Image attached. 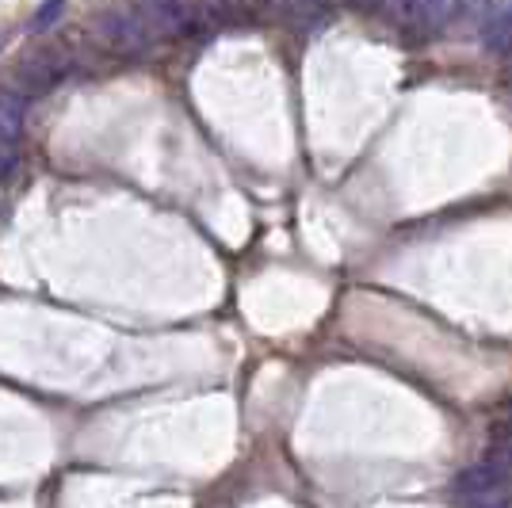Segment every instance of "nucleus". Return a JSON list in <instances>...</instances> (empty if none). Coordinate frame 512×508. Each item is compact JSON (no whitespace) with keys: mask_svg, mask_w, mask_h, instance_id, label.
<instances>
[{"mask_svg":"<svg viewBox=\"0 0 512 508\" xmlns=\"http://www.w3.org/2000/svg\"><path fill=\"white\" fill-rule=\"evenodd\" d=\"M463 0H390V16L409 35H436L444 31Z\"/></svg>","mask_w":512,"mask_h":508,"instance_id":"obj_1","label":"nucleus"},{"mask_svg":"<svg viewBox=\"0 0 512 508\" xmlns=\"http://www.w3.org/2000/svg\"><path fill=\"white\" fill-rule=\"evenodd\" d=\"M100 39H104L115 54H127V58H138V54H146L157 39L150 35V27L142 23L138 12H127V8H111L100 16Z\"/></svg>","mask_w":512,"mask_h":508,"instance_id":"obj_2","label":"nucleus"},{"mask_svg":"<svg viewBox=\"0 0 512 508\" xmlns=\"http://www.w3.org/2000/svg\"><path fill=\"white\" fill-rule=\"evenodd\" d=\"M65 77V58L58 50H35L27 54L20 65H16V77H12V88L20 92L23 100H39L50 88Z\"/></svg>","mask_w":512,"mask_h":508,"instance_id":"obj_3","label":"nucleus"},{"mask_svg":"<svg viewBox=\"0 0 512 508\" xmlns=\"http://www.w3.org/2000/svg\"><path fill=\"white\" fill-rule=\"evenodd\" d=\"M134 12L150 27L153 39H176L195 23V8L188 0H134Z\"/></svg>","mask_w":512,"mask_h":508,"instance_id":"obj_4","label":"nucleus"},{"mask_svg":"<svg viewBox=\"0 0 512 508\" xmlns=\"http://www.w3.org/2000/svg\"><path fill=\"white\" fill-rule=\"evenodd\" d=\"M509 466L497 463V459H486V463H474L467 466L459 478H455V497H463V501H486V497H493V493H505V486H509Z\"/></svg>","mask_w":512,"mask_h":508,"instance_id":"obj_5","label":"nucleus"},{"mask_svg":"<svg viewBox=\"0 0 512 508\" xmlns=\"http://www.w3.org/2000/svg\"><path fill=\"white\" fill-rule=\"evenodd\" d=\"M478 39L490 54H512V0H490L482 20H478Z\"/></svg>","mask_w":512,"mask_h":508,"instance_id":"obj_6","label":"nucleus"},{"mask_svg":"<svg viewBox=\"0 0 512 508\" xmlns=\"http://www.w3.org/2000/svg\"><path fill=\"white\" fill-rule=\"evenodd\" d=\"M23 100L16 88H0V153L4 157H12L16 161V153H20V130H23Z\"/></svg>","mask_w":512,"mask_h":508,"instance_id":"obj_7","label":"nucleus"},{"mask_svg":"<svg viewBox=\"0 0 512 508\" xmlns=\"http://www.w3.org/2000/svg\"><path fill=\"white\" fill-rule=\"evenodd\" d=\"M272 0H207V16L218 23H253Z\"/></svg>","mask_w":512,"mask_h":508,"instance_id":"obj_8","label":"nucleus"},{"mask_svg":"<svg viewBox=\"0 0 512 508\" xmlns=\"http://www.w3.org/2000/svg\"><path fill=\"white\" fill-rule=\"evenodd\" d=\"M325 4H329V0H279V8H283L287 23H295V27L318 23L321 16H325Z\"/></svg>","mask_w":512,"mask_h":508,"instance_id":"obj_9","label":"nucleus"},{"mask_svg":"<svg viewBox=\"0 0 512 508\" xmlns=\"http://www.w3.org/2000/svg\"><path fill=\"white\" fill-rule=\"evenodd\" d=\"M62 8H65V0H46L43 8H39V16H35V31H46L50 23L62 16Z\"/></svg>","mask_w":512,"mask_h":508,"instance_id":"obj_10","label":"nucleus"},{"mask_svg":"<svg viewBox=\"0 0 512 508\" xmlns=\"http://www.w3.org/2000/svg\"><path fill=\"white\" fill-rule=\"evenodd\" d=\"M493 459H497V463H505L512 470V428L501 436V444H497V451H493Z\"/></svg>","mask_w":512,"mask_h":508,"instance_id":"obj_11","label":"nucleus"},{"mask_svg":"<svg viewBox=\"0 0 512 508\" xmlns=\"http://www.w3.org/2000/svg\"><path fill=\"white\" fill-rule=\"evenodd\" d=\"M474 508H512V493H493L486 501H474Z\"/></svg>","mask_w":512,"mask_h":508,"instance_id":"obj_12","label":"nucleus"},{"mask_svg":"<svg viewBox=\"0 0 512 508\" xmlns=\"http://www.w3.org/2000/svg\"><path fill=\"white\" fill-rule=\"evenodd\" d=\"M348 4H352V8H360V12H367V8H379L383 0H348Z\"/></svg>","mask_w":512,"mask_h":508,"instance_id":"obj_13","label":"nucleus"},{"mask_svg":"<svg viewBox=\"0 0 512 508\" xmlns=\"http://www.w3.org/2000/svg\"><path fill=\"white\" fill-rule=\"evenodd\" d=\"M509 77H512V73H509Z\"/></svg>","mask_w":512,"mask_h":508,"instance_id":"obj_14","label":"nucleus"}]
</instances>
